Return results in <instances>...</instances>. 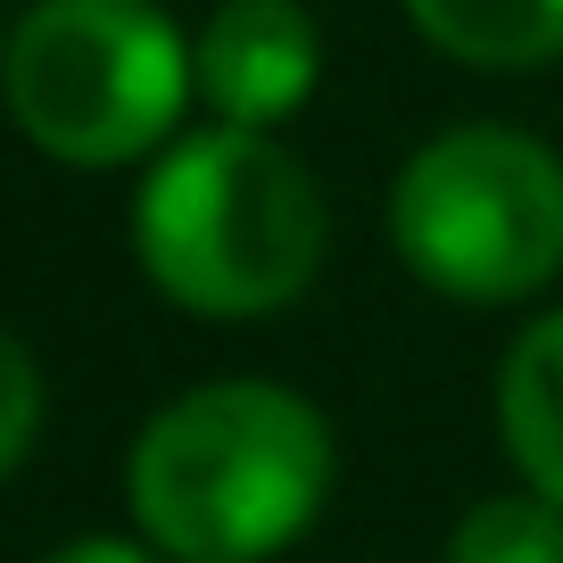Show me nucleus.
Instances as JSON below:
<instances>
[{"mask_svg":"<svg viewBox=\"0 0 563 563\" xmlns=\"http://www.w3.org/2000/svg\"><path fill=\"white\" fill-rule=\"evenodd\" d=\"M124 489L166 563H265L332 489V422L282 382H208L150 415Z\"/></svg>","mask_w":563,"mask_h":563,"instance_id":"f257e3e1","label":"nucleus"},{"mask_svg":"<svg viewBox=\"0 0 563 563\" xmlns=\"http://www.w3.org/2000/svg\"><path fill=\"white\" fill-rule=\"evenodd\" d=\"M323 191L282 141L216 124L158 158L133 199V249L175 307L249 323L290 307L323 265Z\"/></svg>","mask_w":563,"mask_h":563,"instance_id":"f03ea898","label":"nucleus"},{"mask_svg":"<svg viewBox=\"0 0 563 563\" xmlns=\"http://www.w3.org/2000/svg\"><path fill=\"white\" fill-rule=\"evenodd\" d=\"M389 241L440 299H530L563 265V158L514 124H456L406 158Z\"/></svg>","mask_w":563,"mask_h":563,"instance_id":"7ed1b4c3","label":"nucleus"},{"mask_svg":"<svg viewBox=\"0 0 563 563\" xmlns=\"http://www.w3.org/2000/svg\"><path fill=\"white\" fill-rule=\"evenodd\" d=\"M9 108L58 166H124L183 117L191 51L158 0H34L9 34Z\"/></svg>","mask_w":563,"mask_h":563,"instance_id":"20e7f679","label":"nucleus"},{"mask_svg":"<svg viewBox=\"0 0 563 563\" xmlns=\"http://www.w3.org/2000/svg\"><path fill=\"white\" fill-rule=\"evenodd\" d=\"M316 75H323V42H316V18L299 0H224L191 42L199 100L224 124H241V133L299 117Z\"/></svg>","mask_w":563,"mask_h":563,"instance_id":"39448f33","label":"nucleus"},{"mask_svg":"<svg viewBox=\"0 0 563 563\" xmlns=\"http://www.w3.org/2000/svg\"><path fill=\"white\" fill-rule=\"evenodd\" d=\"M497 431L506 456L547 506H563V316H539L497 373Z\"/></svg>","mask_w":563,"mask_h":563,"instance_id":"423d86ee","label":"nucleus"},{"mask_svg":"<svg viewBox=\"0 0 563 563\" xmlns=\"http://www.w3.org/2000/svg\"><path fill=\"white\" fill-rule=\"evenodd\" d=\"M406 18L464 67H547L563 51V0H406Z\"/></svg>","mask_w":563,"mask_h":563,"instance_id":"0eeeda50","label":"nucleus"},{"mask_svg":"<svg viewBox=\"0 0 563 563\" xmlns=\"http://www.w3.org/2000/svg\"><path fill=\"white\" fill-rule=\"evenodd\" d=\"M448 563H563V506H547L539 489L489 497L456 522Z\"/></svg>","mask_w":563,"mask_h":563,"instance_id":"6e6552de","label":"nucleus"},{"mask_svg":"<svg viewBox=\"0 0 563 563\" xmlns=\"http://www.w3.org/2000/svg\"><path fill=\"white\" fill-rule=\"evenodd\" d=\"M34 422H42V373H34L18 332H0V481L18 473V456L34 448Z\"/></svg>","mask_w":563,"mask_h":563,"instance_id":"1a4fd4ad","label":"nucleus"},{"mask_svg":"<svg viewBox=\"0 0 563 563\" xmlns=\"http://www.w3.org/2000/svg\"><path fill=\"white\" fill-rule=\"evenodd\" d=\"M51 563H150L141 547H124V539H75V547H58Z\"/></svg>","mask_w":563,"mask_h":563,"instance_id":"9d476101","label":"nucleus"},{"mask_svg":"<svg viewBox=\"0 0 563 563\" xmlns=\"http://www.w3.org/2000/svg\"><path fill=\"white\" fill-rule=\"evenodd\" d=\"M0 84H9V42H0Z\"/></svg>","mask_w":563,"mask_h":563,"instance_id":"9b49d317","label":"nucleus"}]
</instances>
